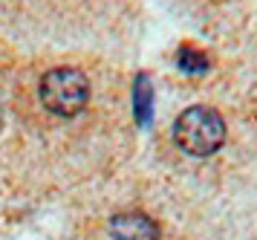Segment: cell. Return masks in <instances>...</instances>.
<instances>
[{
    "label": "cell",
    "mask_w": 257,
    "mask_h": 240,
    "mask_svg": "<svg viewBox=\"0 0 257 240\" xmlns=\"http://www.w3.org/2000/svg\"><path fill=\"white\" fill-rule=\"evenodd\" d=\"M174 139L191 156H211L225 142V122L217 110L194 104V107L182 110L179 119L174 122Z\"/></svg>",
    "instance_id": "6da1fadb"
},
{
    "label": "cell",
    "mask_w": 257,
    "mask_h": 240,
    "mask_svg": "<svg viewBox=\"0 0 257 240\" xmlns=\"http://www.w3.org/2000/svg\"><path fill=\"white\" fill-rule=\"evenodd\" d=\"M38 93H41V104L49 113L70 119L84 110V104L90 99V81L75 67H55L44 72Z\"/></svg>",
    "instance_id": "7a4b0ae2"
},
{
    "label": "cell",
    "mask_w": 257,
    "mask_h": 240,
    "mask_svg": "<svg viewBox=\"0 0 257 240\" xmlns=\"http://www.w3.org/2000/svg\"><path fill=\"white\" fill-rule=\"evenodd\" d=\"M110 234L113 240H162L156 220L145 211H121L110 217Z\"/></svg>",
    "instance_id": "3957f363"
},
{
    "label": "cell",
    "mask_w": 257,
    "mask_h": 240,
    "mask_svg": "<svg viewBox=\"0 0 257 240\" xmlns=\"http://www.w3.org/2000/svg\"><path fill=\"white\" fill-rule=\"evenodd\" d=\"M133 110H136V122L142 127L151 125L153 119V87L148 75H136V87H133Z\"/></svg>",
    "instance_id": "277c9868"
},
{
    "label": "cell",
    "mask_w": 257,
    "mask_h": 240,
    "mask_svg": "<svg viewBox=\"0 0 257 240\" xmlns=\"http://www.w3.org/2000/svg\"><path fill=\"white\" fill-rule=\"evenodd\" d=\"M176 67L185 69V72H205V69L211 67V61H208V55H205L199 46L182 44L179 49H176Z\"/></svg>",
    "instance_id": "5b68a950"
},
{
    "label": "cell",
    "mask_w": 257,
    "mask_h": 240,
    "mask_svg": "<svg viewBox=\"0 0 257 240\" xmlns=\"http://www.w3.org/2000/svg\"><path fill=\"white\" fill-rule=\"evenodd\" d=\"M0 122H3V104H0Z\"/></svg>",
    "instance_id": "8992f818"
}]
</instances>
